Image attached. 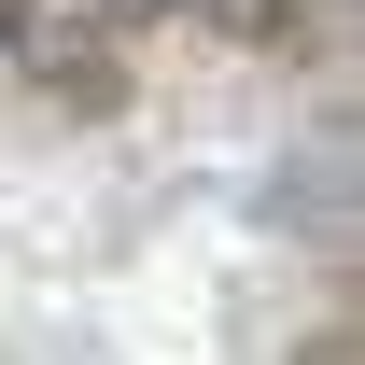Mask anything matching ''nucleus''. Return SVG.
I'll use <instances>...</instances> for the list:
<instances>
[{
	"instance_id": "obj_1",
	"label": "nucleus",
	"mask_w": 365,
	"mask_h": 365,
	"mask_svg": "<svg viewBox=\"0 0 365 365\" xmlns=\"http://www.w3.org/2000/svg\"><path fill=\"white\" fill-rule=\"evenodd\" d=\"M169 14H267V0H169Z\"/></svg>"
},
{
	"instance_id": "obj_2",
	"label": "nucleus",
	"mask_w": 365,
	"mask_h": 365,
	"mask_svg": "<svg viewBox=\"0 0 365 365\" xmlns=\"http://www.w3.org/2000/svg\"><path fill=\"white\" fill-rule=\"evenodd\" d=\"M0 29H14V0H0Z\"/></svg>"
}]
</instances>
